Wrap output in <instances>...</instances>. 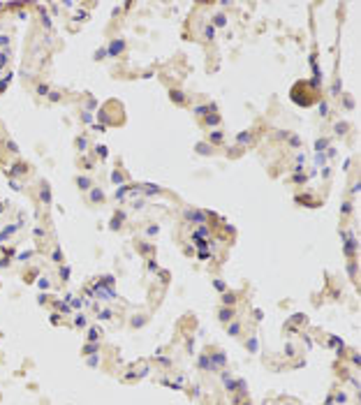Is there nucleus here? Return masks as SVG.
<instances>
[{
    "label": "nucleus",
    "instance_id": "1",
    "mask_svg": "<svg viewBox=\"0 0 361 405\" xmlns=\"http://www.w3.org/2000/svg\"><path fill=\"white\" fill-rule=\"evenodd\" d=\"M220 317H222V320H227V317H232V310H222V315H220Z\"/></svg>",
    "mask_w": 361,
    "mask_h": 405
}]
</instances>
